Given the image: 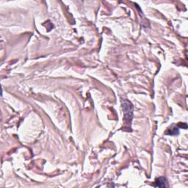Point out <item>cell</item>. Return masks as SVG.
I'll list each match as a JSON object with an SVG mask.
<instances>
[{
  "mask_svg": "<svg viewBox=\"0 0 188 188\" xmlns=\"http://www.w3.org/2000/svg\"><path fill=\"white\" fill-rule=\"evenodd\" d=\"M123 110L124 113L125 120L131 121L133 117V107L130 101L124 100L123 101Z\"/></svg>",
  "mask_w": 188,
  "mask_h": 188,
  "instance_id": "1",
  "label": "cell"
},
{
  "mask_svg": "<svg viewBox=\"0 0 188 188\" xmlns=\"http://www.w3.org/2000/svg\"><path fill=\"white\" fill-rule=\"evenodd\" d=\"M154 186L159 187H166L168 186L166 179L164 177H159V178H157L155 181Z\"/></svg>",
  "mask_w": 188,
  "mask_h": 188,
  "instance_id": "2",
  "label": "cell"
},
{
  "mask_svg": "<svg viewBox=\"0 0 188 188\" xmlns=\"http://www.w3.org/2000/svg\"><path fill=\"white\" fill-rule=\"evenodd\" d=\"M169 131H170V132H169V135H176L178 134V129L176 127H175V128H171L170 129H169Z\"/></svg>",
  "mask_w": 188,
  "mask_h": 188,
  "instance_id": "3",
  "label": "cell"
}]
</instances>
